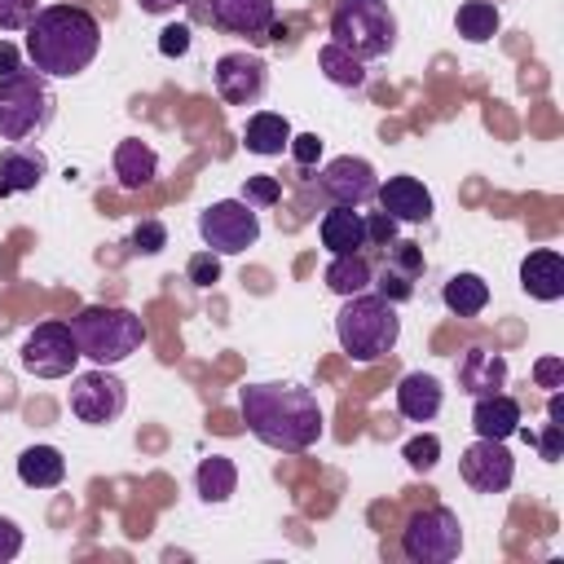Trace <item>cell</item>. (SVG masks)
<instances>
[{"mask_svg":"<svg viewBox=\"0 0 564 564\" xmlns=\"http://www.w3.org/2000/svg\"><path fill=\"white\" fill-rule=\"evenodd\" d=\"M163 247H167L163 220H141V225L132 229V251H137V256H159Z\"/></svg>","mask_w":564,"mask_h":564,"instance_id":"d6a6232c","label":"cell"},{"mask_svg":"<svg viewBox=\"0 0 564 564\" xmlns=\"http://www.w3.org/2000/svg\"><path fill=\"white\" fill-rule=\"evenodd\" d=\"M185 278H189L194 286H212V282H220V256H216V251H194L189 264H185Z\"/></svg>","mask_w":564,"mask_h":564,"instance_id":"e575fe53","label":"cell"},{"mask_svg":"<svg viewBox=\"0 0 564 564\" xmlns=\"http://www.w3.org/2000/svg\"><path fill=\"white\" fill-rule=\"evenodd\" d=\"M66 401H70V414H75L79 423L106 427V423H115V419L128 410V388H123V379H115L106 366H97V370H84V375L70 379Z\"/></svg>","mask_w":564,"mask_h":564,"instance_id":"9c48e42d","label":"cell"},{"mask_svg":"<svg viewBox=\"0 0 564 564\" xmlns=\"http://www.w3.org/2000/svg\"><path fill=\"white\" fill-rule=\"evenodd\" d=\"M379 207L397 220V225H423L432 220V194L419 176H388L379 189H375Z\"/></svg>","mask_w":564,"mask_h":564,"instance_id":"5bb4252c","label":"cell"},{"mask_svg":"<svg viewBox=\"0 0 564 564\" xmlns=\"http://www.w3.org/2000/svg\"><path fill=\"white\" fill-rule=\"evenodd\" d=\"M397 238V220L388 216V212H375L370 220H366V242H379V247H388Z\"/></svg>","mask_w":564,"mask_h":564,"instance_id":"ab89813d","label":"cell"},{"mask_svg":"<svg viewBox=\"0 0 564 564\" xmlns=\"http://www.w3.org/2000/svg\"><path fill=\"white\" fill-rule=\"evenodd\" d=\"M13 70H22L18 66V48L9 40H0V75H13Z\"/></svg>","mask_w":564,"mask_h":564,"instance_id":"7bdbcfd3","label":"cell"},{"mask_svg":"<svg viewBox=\"0 0 564 564\" xmlns=\"http://www.w3.org/2000/svg\"><path fill=\"white\" fill-rule=\"evenodd\" d=\"M141 4V13H172V9H181L185 0H137Z\"/></svg>","mask_w":564,"mask_h":564,"instance_id":"ee69618b","label":"cell"},{"mask_svg":"<svg viewBox=\"0 0 564 564\" xmlns=\"http://www.w3.org/2000/svg\"><path fill=\"white\" fill-rule=\"evenodd\" d=\"M471 427H476V436H489V441L516 436V432H520V401L507 397V392L476 397V405H471Z\"/></svg>","mask_w":564,"mask_h":564,"instance_id":"ffe728a7","label":"cell"},{"mask_svg":"<svg viewBox=\"0 0 564 564\" xmlns=\"http://www.w3.org/2000/svg\"><path fill=\"white\" fill-rule=\"evenodd\" d=\"M53 88L40 70L0 75V141H31L53 123Z\"/></svg>","mask_w":564,"mask_h":564,"instance_id":"5b68a950","label":"cell"},{"mask_svg":"<svg viewBox=\"0 0 564 564\" xmlns=\"http://www.w3.org/2000/svg\"><path fill=\"white\" fill-rule=\"evenodd\" d=\"M18 480L26 489H57L66 480V458L57 445H26L18 454Z\"/></svg>","mask_w":564,"mask_h":564,"instance_id":"7402d4cb","label":"cell"},{"mask_svg":"<svg viewBox=\"0 0 564 564\" xmlns=\"http://www.w3.org/2000/svg\"><path fill=\"white\" fill-rule=\"evenodd\" d=\"M48 176V159L31 141H9L0 150V194H31Z\"/></svg>","mask_w":564,"mask_h":564,"instance_id":"9a60e30c","label":"cell"},{"mask_svg":"<svg viewBox=\"0 0 564 564\" xmlns=\"http://www.w3.org/2000/svg\"><path fill=\"white\" fill-rule=\"evenodd\" d=\"M317 185H322V194H326L330 203L361 207V203L375 198L379 176H375V167H370L366 159H357V154H339V159H330V163L317 172Z\"/></svg>","mask_w":564,"mask_h":564,"instance_id":"4fadbf2b","label":"cell"},{"mask_svg":"<svg viewBox=\"0 0 564 564\" xmlns=\"http://www.w3.org/2000/svg\"><path fill=\"white\" fill-rule=\"evenodd\" d=\"M18 551H22V529L9 516H0V564H9Z\"/></svg>","mask_w":564,"mask_h":564,"instance_id":"60d3db41","label":"cell"},{"mask_svg":"<svg viewBox=\"0 0 564 564\" xmlns=\"http://www.w3.org/2000/svg\"><path fill=\"white\" fill-rule=\"evenodd\" d=\"M115 176H119L123 189H145V185L159 176V154H154L145 141L123 137V141L115 145Z\"/></svg>","mask_w":564,"mask_h":564,"instance_id":"603a6c76","label":"cell"},{"mask_svg":"<svg viewBox=\"0 0 564 564\" xmlns=\"http://www.w3.org/2000/svg\"><path fill=\"white\" fill-rule=\"evenodd\" d=\"M330 40L370 62L397 48V18L383 0H339L330 13Z\"/></svg>","mask_w":564,"mask_h":564,"instance_id":"8992f818","label":"cell"},{"mask_svg":"<svg viewBox=\"0 0 564 564\" xmlns=\"http://www.w3.org/2000/svg\"><path fill=\"white\" fill-rule=\"evenodd\" d=\"M458 388L467 392V397H489V392H502L507 388V357L502 352H494V348H467L463 357H458Z\"/></svg>","mask_w":564,"mask_h":564,"instance_id":"e0dca14e","label":"cell"},{"mask_svg":"<svg viewBox=\"0 0 564 564\" xmlns=\"http://www.w3.org/2000/svg\"><path fill=\"white\" fill-rule=\"evenodd\" d=\"M101 48V22L79 4H48L26 22V57L40 75L70 79L93 66Z\"/></svg>","mask_w":564,"mask_h":564,"instance_id":"7a4b0ae2","label":"cell"},{"mask_svg":"<svg viewBox=\"0 0 564 564\" xmlns=\"http://www.w3.org/2000/svg\"><path fill=\"white\" fill-rule=\"evenodd\" d=\"M520 286H524L533 300H542V304L560 300V295H564V256L551 251V247L529 251V256L520 260Z\"/></svg>","mask_w":564,"mask_h":564,"instance_id":"ac0fdd59","label":"cell"},{"mask_svg":"<svg viewBox=\"0 0 564 564\" xmlns=\"http://www.w3.org/2000/svg\"><path fill=\"white\" fill-rule=\"evenodd\" d=\"M194 489H198L203 502H229L234 489H238V467H234V458L207 454V458L198 463V471H194Z\"/></svg>","mask_w":564,"mask_h":564,"instance_id":"d4e9b609","label":"cell"},{"mask_svg":"<svg viewBox=\"0 0 564 564\" xmlns=\"http://www.w3.org/2000/svg\"><path fill=\"white\" fill-rule=\"evenodd\" d=\"M198 234L207 242V251L216 256H238L247 247H256L260 238V212L242 198H216L212 207L198 212Z\"/></svg>","mask_w":564,"mask_h":564,"instance_id":"ba28073f","label":"cell"},{"mask_svg":"<svg viewBox=\"0 0 564 564\" xmlns=\"http://www.w3.org/2000/svg\"><path fill=\"white\" fill-rule=\"evenodd\" d=\"M441 405H445V392H441V383L432 375H423V370L401 375V383H397V410L410 423H432L441 414Z\"/></svg>","mask_w":564,"mask_h":564,"instance_id":"d6986e66","label":"cell"},{"mask_svg":"<svg viewBox=\"0 0 564 564\" xmlns=\"http://www.w3.org/2000/svg\"><path fill=\"white\" fill-rule=\"evenodd\" d=\"M35 13H40L35 0H0V31H26Z\"/></svg>","mask_w":564,"mask_h":564,"instance_id":"d590c367","label":"cell"},{"mask_svg":"<svg viewBox=\"0 0 564 564\" xmlns=\"http://www.w3.org/2000/svg\"><path fill=\"white\" fill-rule=\"evenodd\" d=\"M383 251H388V264H392V269H401L405 278L423 273V251H419V242H397V238H392Z\"/></svg>","mask_w":564,"mask_h":564,"instance_id":"836d02e7","label":"cell"},{"mask_svg":"<svg viewBox=\"0 0 564 564\" xmlns=\"http://www.w3.org/2000/svg\"><path fill=\"white\" fill-rule=\"evenodd\" d=\"M75 361H79V344L66 322H40L22 339V370L35 379H62L75 370Z\"/></svg>","mask_w":564,"mask_h":564,"instance_id":"30bf717a","label":"cell"},{"mask_svg":"<svg viewBox=\"0 0 564 564\" xmlns=\"http://www.w3.org/2000/svg\"><path fill=\"white\" fill-rule=\"evenodd\" d=\"M238 410L251 436L282 454H304L322 436V405L304 383H247Z\"/></svg>","mask_w":564,"mask_h":564,"instance_id":"6da1fadb","label":"cell"},{"mask_svg":"<svg viewBox=\"0 0 564 564\" xmlns=\"http://www.w3.org/2000/svg\"><path fill=\"white\" fill-rule=\"evenodd\" d=\"M317 234H322V247H326L330 256H344V251H361V247H366V216H361L357 207H344V203H335V207L322 216Z\"/></svg>","mask_w":564,"mask_h":564,"instance_id":"44dd1931","label":"cell"},{"mask_svg":"<svg viewBox=\"0 0 564 564\" xmlns=\"http://www.w3.org/2000/svg\"><path fill=\"white\" fill-rule=\"evenodd\" d=\"M70 335L79 344V357L97 366H119L145 344V322L119 304H88L70 317Z\"/></svg>","mask_w":564,"mask_h":564,"instance_id":"277c9868","label":"cell"},{"mask_svg":"<svg viewBox=\"0 0 564 564\" xmlns=\"http://www.w3.org/2000/svg\"><path fill=\"white\" fill-rule=\"evenodd\" d=\"M335 339H339V348H344L357 366L383 361V357L397 348V339H401L397 304L383 300V295H370V291L344 295V308L335 313Z\"/></svg>","mask_w":564,"mask_h":564,"instance_id":"3957f363","label":"cell"},{"mask_svg":"<svg viewBox=\"0 0 564 564\" xmlns=\"http://www.w3.org/2000/svg\"><path fill=\"white\" fill-rule=\"evenodd\" d=\"M441 300H445L449 313L476 317V313H485V304H489V282H485L480 273H454V278L445 282Z\"/></svg>","mask_w":564,"mask_h":564,"instance_id":"4316f807","label":"cell"},{"mask_svg":"<svg viewBox=\"0 0 564 564\" xmlns=\"http://www.w3.org/2000/svg\"><path fill=\"white\" fill-rule=\"evenodd\" d=\"M370 286H375V295H383V300H392V304H401V300L414 295V278H405V273L392 269V264H383V269L370 278Z\"/></svg>","mask_w":564,"mask_h":564,"instance_id":"4dcf8cb0","label":"cell"},{"mask_svg":"<svg viewBox=\"0 0 564 564\" xmlns=\"http://www.w3.org/2000/svg\"><path fill=\"white\" fill-rule=\"evenodd\" d=\"M159 53L163 57H185L189 53V26L185 22H172L159 31Z\"/></svg>","mask_w":564,"mask_h":564,"instance_id":"8d00e7d4","label":"cell"},{"mask_svg":"<svg viewBox=\"0 0 564 564\" xmlns=\"http://www.w3.org/2000/svg\"><path fill=\"white\" fill-rule=\"evenodd\" d=\"M533 379H538V388H560L564 383V357H542V361H533Z\"/></svg>","mask_w":564,"mask_h":564,"instance_id":"f35d334b","label":"cell"},{"mask_svg":"<svg viewBox=\"0 0 564 564\" xmlns=\"http://www.w3.org/2000/svg\"><path fill=\"white\" fill-rule=\"evenodd\" d=\"M546 414H551V423H560V427H564V397H560V392H551V405H546Z\"/></svg>","mask_w":564,"mask_h":564,"instance_id":"f6af8a7d","label":"cell"},{"mask_svg":"<svg viewBox=\"0 0 564 564\" xmlns=\"http://www.w3.org/2000/svg\"><path fill=\"white\" fill-rule=\"evenodd\" d=\"M317 66H322V75H326L330 84H339V88H361V84H366V62L352 57L348 48H339L335 40L317 48Z\"/></svg>","mask_w":564,"mask_h":564,"instance_id":"83f0119b","label":"cell"},{"mask_svg":"<svg viewBox=\"0 0 564 564\" xmlns=\"http://www.w3.org/2000/svg\"><path fill=\"white\" fill-rule=\"evenodd\" d=\"M458 35L463 40H471V44H485V40H494L498 35V4H489V0H467V4H458Z\"/></svg>","mask_w":564,"mask_h":564,"instance_id":"f1b7e54d","label":"cell"},{"mask_svg":"<svg viewBox=\"0 0 564 564\" xmlns=\"http://www.w3.org/2000/svg\"><path fill=\"white\" fill-rule=\"evenodd\" d=\"M458 551H463V524L449 507L414 511L410 524L401 529V555L414 564H449Z\"/></svg>","mask_w":564,"mask_h":564,"instance_id":"52a82bcc","label":"cell"},{"mask_svg":"<svg viewBox=\"0 0 564 564\" xmlns=\"http://www.w3.org/2000/svg\"><path fill=\"white\" fill-rule=\"evenodd\" d=\"M291 123L282 119V115H273V110H256L251 119H247V128H242V145L251 150V154H282L286 145H291Z\"/></svg>","mask_w":564,"mask_h":564,"instance_id":"cb8c5ba5","label":"cell"},{"mask_svg":"<svg viewBox=\"0 0 564 564\" xmlns=\"http://www.w3.org/2000/svg\"><path fill=\"white\" fill-rule=\"evenodd\" d=\"M560 432H564L560 423H546V436H542V441H533V445L542 449V458H546V463H555V458H560Z\"/></svg>","mask_w":564,"mask_h":564,"instance_id":"b9f144b4","label":"cell"},{"mask_svg":"<svg viewBox=\"0 0 564 564\" xmlns=\"http://www.w3.org/2000/svg\"><path fill=\"white\" fill-rule=\"evenodd\" d=\"M458 471H463V480H467L476 494H507L511 480H516V458H511L507 441L476 436V441L463 449Z\"/></svg>","mask_w":564,"mask_h":564,"instance_id":"8fae6325","label":"cell"},{"mask_svg":"<svg viewBox=\"0 0 564 564\" xmlns=\"http://www.w3.org/2000/svg\"><path fill=\"white\" fill-rule=\"evenodd\" d=\"M207 18H212L220 31H229V35L264 40L269 26H273V18H278V9H273V0H212Z\"/></svg>","mask_w":564,"mask_h":564,"instance_id":"2e32d148","label":"cell"},{"mask_svg":"<svg viewBox=\"0 0 564 564\" xmlns=\"http://www.w3.org/2000/svg\"><path fill=\"white\" fill-rule=\"evenodd\" d=\"M401 458H405V467H410V471H432V467L441 463V441H436L432 432L410 436V441H405V449H401Z\"/></svg>","mask_w":564,"mask_h":564,"instance_id":"f546056e","label":"cell"},{"mask_svg":"<svg viewBox=\"0 0 564 564\" xmlns=\"http://www.w3.org/2000/svg\"><path fill=\"white\" fill-rule=\"evenodd\" d=\"M212 79L229 106H256L269 88V66L256 53H225V57H216Z\"/></svg>","mask_w":564,"mask_h":564,"instance_id":"7c38bea8","label":"cell"},{"mask_svg":"<svg viewBox=\"0 0 564 564\" xmlns=\"http://www.w3.org/2000/svg\"><path fill=\"white\" fill-rule=\"evenodd\" d=\"M291 154H295V163L300 167H313L317 163V154H322V141H317V132H300V137H291V145H286Z\"/></svg>","mask_w":564,"mask_h":564,"instance_id":"74e56055","label":"cell"},{"mask_svg":"<svg viewBox=\"0 0 564 564\" xmlns=\"http://www.w3.org/2000/svg\"><path fill=\"white\" fill-rule=\"evenodd\" d=\"M370 278H375V269H370V260H366L361 251L330 256V264H326V273H322V282H326L335 295H357V291H370Z\"/></svg>","mask_w":564,"mask_h":564,"instance_id":"484cf974","label":"cell"},{"mask_svg":"<svg viewBox=\"0 0 564 564\" xmlns=\"http://www.w3.org/2000/svg\"><path fill=\"white\" fill-rule=\"evenodd\" d=\"M282 198V185L273 181V176H247V185H242V203H251L256 212H264V207H273Z\"/></svg>","mask_w":564,"mask_h":564,"instance_id":"1f68e13d","label":"cell"}]
</instances>
